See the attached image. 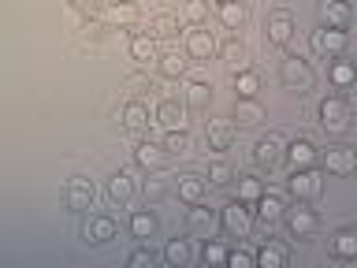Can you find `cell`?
Returning <instances> with one entry per match:
<instances>
[{
	"label": "cell",
	"instance_id": "obj_31",
	"mask_svg": "<svg viewBox=\"0 0 357 268\" xmlns=\"http://www.w3.org/2000/svg\"><path fill=\"white\" fill-rule=\"evenodd\" d=\"M164 261L172 265V268H186L190 261H194V250H190L186 239H172V242L164 246Z\"/></svg>",
	"mask_w": 357,
	"mask_h": 268
},
{
	"label": "cell",
	"instance_id": "obj_17",
	"mask_svg": "<svg viewBox=\"0 0 357 268\" xmlns=\"http://www.w3.org/2000/svg\"><path fill=\"white\" fill-rule=\"evenodd\" d=\"M253 265L257 268H287L290 265V246L275 242V239H264L261 250L253 253Z\"/></svg>",
	"mask_w": 357,
	"mask_h": 268
},
{
	"label": "cell",
	"instance_id": "obj_28",
	"mask_svg": "<svg viewBox=\"0 0 357 268\" xmlns=\"http://www.w3.org/2000/svg\"><path fill=\"white\" fill-rule=\"evenodd\" d=\"M205 194H208V183L201 175H178V198H183L186 205L205 201Z\"/></svg>",
	"mask_w": 357,
	"mask_h": 268
},
{
	"label": "cell",
	"instance_id": "obj_23",
	"mask_svg": "<svg viewBox=\"0 0 357 268\" xmlns=\"http://www.w3.org/2000/svg\"><path fill=\"white\" fill-rule=\"evenodd\" d=\"M216 19L227 30H242L245 22H250V8H245L242 0H216Z\"/></svg>",
	"mask_w": 357,
	"mask_h": 268
},
{
	"label": "cell",
	"instance_id": "obj_26",
	"mask_svg": "<svg viewBox=\"0 0 357 268\" xmlns=\"http://www.w3.org/2000/svg\"><path fill=\"white\" fill-rule=\"evenodd\" d=\"M105 15H108L112 27H138V22H142V8L134 4V0H123V4H108Z\"/></svg>",
	"mask_w": 357,
	"mask_h": 268
},
{
	"label": "cell",
	"instance_id": "obj_15",
	"mask_svg": "<svg viewBox=\"0 0 357 268\" xmlns=\"http://www.w3.org/2000/svg\"><path fill=\"white\" fill-rule=\"evenodd\" d=\"M317 15L324 27H335V30H346L354 22V8L346 0H320L317 4Z\"/></svg>",
	"mask_w": 357,
	"mask_h": 268
},
{
	"label": "cell",
	"instance_id": "obj_30",
	"mask_svg": "<svg viewBox=\"0 0 357 268\" xmlns=\"http://www.w3.org/2000/svg\"><path fill=\"white\" fill-rule=\"evenodd\" d=\"M208 105H212V82L190 78L186 82V108H208Z\"/></svg>",
	"mask_w": 357,
	"mask_h": 268
},
{
	"label": "cell",
	"instance_id": "obj_13",
	"mask_svg": "<svg viewBox=\"0 0 357 268\" xmlns=\"http://www.w3.org/2000/svg\"><path fill=\"white\" fill-rule=\"evenodd\" d=\"M317 156H320L324 172H335V175H350L357 168V156H354L350 145H328V149L317 153Z\"/></svg>",
	"mask_w": 357,
	"mask_h": 268
},
{
	"label": "cell",
	"instance_id": "obj_40",
	"mask_svg": "<svg viewBox=\"0 0 357 268\" xmlns=\"http://www.w3.org/2000/svg\"><path fill=\"white\" fill-rule=\"evenodd\" d=\"M331 82L339 86V89H350V86H354V64H350V60H335Z\"/></svg>",
	"mask_w": 357,
	"mask_h": 268
},
{
	"label": "cell",
	"instance_id": "obj_21",
	"mask_svg": "<svg viewBox=\"0 0 357 268\" xmlns=\"http://www.w3.org/2000/svg\"><path fill=\"white\" fill-rule=\"evenodd\" d=\"M283 161L290 168H309L317 164V145H312V138H294L283 145Z\"/></svg>",
	"mask_w": 357,
	"mask_h": 268
},
{
	"label": "cell",
	"instance_id": "obj_47",
	"mask_svg": "<svg viewBox=\"0 0 357 268\" xmlns=\"http://www.w3.org/2000/svg\"><path fill=\"white\" fill-rule=\"evenodd\" d=\"M223 265H231V268H253V253L250 250H227V261Z\"/></svg>",
	"mask_w": 357,
	"mask_h": 268
},
{
	"label": "cell",
	"instance_id": "obj_42",
	"mask_svg": "<svg viewBox=\"0 0 357 268\" xmlns=\"http://www.w3.org/2000/svg\"><path fill=\"white\" fill-rule=\"evenodd\" d=\"M123 86H127V89H130L134 97H142L145 89H156V82H153L149 75H142V71H130L127 78H123Z\"/></svg>",
	"mask_w": 357,
	"mask_h": 268
},
{
	"label": "cell",
	"instance_id": "obj_16",
	"mask_svg": "<svg viewBox=\"0 0 357 268\" xmlns=\"http://www.w3.org/2000/svg\"><path fill=\"white\" fill-rule=\"evenodd\" d=\"M268 119L264 105L257 97H234V127H261V123Z\"/></svg>",
	"mask_w": 357,
	"mask_h": 268
},
{
	"label": "cell",
	"instance_id": "obj_14",
	"mask_svg": "<svg viewBox=\"0 0 357 268\" xmlns=\"http://www.w3.org/2000/svg\"><path fill=\"white\" fill-rule=\"evenodd\" d=\"M234 123L231 119H212L208 127H205V149L208 153H227L231 145H234Z\"/></svg>",
	"mask_w": 357,
	"mask_h": 268
},
{
	"label": "cell",
	"instance_id": "obj_25",
	"mask_svg": "<svg viewBox=\"0 0 357 268\" xmlns=\"http://www.w3.org/2000/svg\"><path fill=\"white\" fill-rule=\"evenodd\" d=\"M328 250H331L335 261H354L357 257V231L354 228H339L328 239Z\"/></svg>",
	"mask_w": 357,
	"mask_h": 268
},
{
	"label": "cell",
	"instance_id": "obj_45",
	"mask_svg": "<svg viewBox=\"0 0 357 268\" xmlns=\"http://www.w3.org/2000/svg\"><path fill=\"white\" fill-rule=\"evenodd\" d=\"M142 194H145V201H149V205H156V201H164V198H167V186L160 183V179H145Z\"/></svg>",
	"mask_w": 357,
	"mask_h": 268
},
{
	"label": "cell",
	"instance_id": "obj_6",
	"mask_svg": "<svg viewBox=\"0 0 357 268\" xmlns=\"http://www.w3.org/2000/svg\"><path fill=\"white\" fill-rule=\"evenodd\" d=\"M279 223H287V231L294 234V239H309V234H317L320 216H317V209H309L305 201H298V205L283 209V220H279Z\"/></svg>",
	"mask_w": 357,
	"mask_h": 268
},
{
	"label": "cell",
	"instance_id": "obj_37",
	"mask_svg": "<svg viewBox=\"0 0 357 268\" xmlns=\"http://www.w3.org/2000/svg\"><path fill=\"white\" fill-rule=\"evenodd\" d=\"M261 194H264V179L261 175H238V198L245 201V205H253Z\"/></svg>",
	"mask_w": 357,
	"mask_h": 268
},
{
	"label": "cell",
	"instance_id": "obj_12",
	"mask_svg": "<svg viewBox=\"0 0 357 268\" xmlns=\"http://www.w3.org/2000/svg\"><path fill=\"white\" fill-rule=\"evenodd\" d=\"M134 164L145 168V172H160V168L172 164V156L164 153V145L160 142H153V138H142L138 145H134Z\"/></svg>",
	"mask_w": 357,
	"mask_h": 268
},
{
	"label": "cell",
	"instance_id": "obj_19",
	"mask_svg": "<svg viewBox=\"0 0 357 268\" xmlns=\"http://www.w3.org/2000/svg\"><path fill=\"white\" fill-rule=\"evenodd\" d=\"M105 190H108V198L116 201V205H130L134 194H138V183H134V175L127 172V168H119V172L108 179Z\"/></svg>",
	"mask_w": 357,
	"mask_h": 268
},
{
	"label": "cell",
	"instance_id": "obj_29",
	"mask_svg": "<svg viewBox=\"0 0 357 268\" xmlns=\"http://www.w3.org/2000/svg\"><path fill=\"white\" fill-rule=\"evenodd\" d=\"M156 228H160V223H156V216H153L149 209H134L130 212V234H134V239L149 242L153 234H156Z\"/></svg>",
	"mask_w": 357,
	"mask_h": 268
},
{
	"label": "cell",
	"instance_id": "obj_20",
	"mask_svg": "<svg viewBox=\"0 0 357 268\" xmlns=\"http://www.w3.org/2000/svg\"><path fill=\"white\" fill-rule=\"evenodd\" d=\"M283 209H287V201L279 198V194H261V198L253 201L257 223H268V228H275V223L283 220Z\"/></svg>",
	"mask_w": 357,
	"mask_h": 268
},
{
	"label": "cell",
	"instance_id": "obj_38",
	"mask_svg": "<svg viewBox=\"0 0 357 268\" xmlns=\"http://www.w3.org/2000/svg\"><path fill=\"white\" fill-rule=\"evenodd\" d=\"M108 8V0H71V11L78 19H100Z\"/></svg>",
	"mask_w": 357,
	"mask_h": 268
},
{
	"label": "cell",
	"instance_id": "obj_1",
	"mask_svg": "<svg viewBox=\"0 0 357 268\" xmlns=\"http://www.w3.org/2000/svg\"><path fill=\"white\" fill-rule=\"evenodd\" d=\"M279 82H283L290 94L305 97V94H312V86H317V71H312V64L305 60V56L287 52V60L279 64Z\"/></svg>",
	"mask_w": 357,
	"mask_h": 268
},
{
	"label": "cell",
	"instance_id": "obj_27",
	"mask_svg": "<svg viewBox=\"0 0 357 268\" xmlns=\"http://www.w3.org/2000/svg\"><path fill=\"white\" fill-rule=\"evenodd\" d=\"M216 56L231 67V71H242V67L250 64V52H245V45L238 38H227L223 45H216Z\"/></svg>",
	"mask_w": 357,
	"mask_h": 268
},
{
	"label": "cell",
	"instance_id": "obj_39",
	"mask_svg": "<svg viewBox=\"0 0 357 268\" xmlns=\"http://www.w3.org/2000/svg\"><path fill=\"white\" fill-rule=\"evenodd\" d=\"M183 15H186L190 27H205V19H208V0H186Z\"/></svg>",
	"mask_w": 357,
	"mask_h": 268
},
{
	"label": "cell",
	"instance_id": "obj_10",
	"mask_svg": "<svg viewBox=\"0 0 357 268\" xmlns=\"http://www.w3.org/2000/svg\"><path fill=\"white\" fill-rule=\"evenodd\" d=\"M82 239L89 246H100V242H112L119 239V223L108 216V212H89L86 223H82Z\"/></svg>",
	"mask_w": 357,
	"mask_h": 268
},
{
	"label": "cell",
	"instance_id": "obj_5",
	"mask_svg": "<svg viewBox=\"0 0 357 268\" xmlns=\"http://www.w3.org/2000/svg\"><path fill=\"white\" fill-rule=\"evenodd\" d=\"M312 52L324 56V60H339V56L350 49V34L346 30H335V27H320V30H312Z\"/></svg>",
	"mask_w": 357,
	"mask_h": 268
},
{
	"label": "cell",
	"instance_id": "obj_44",
	"mask_svg": "<svg viewBox=\"0 0 357 268\" xmlns=\"http://www.w3.org/2000/svg\"><path fill=\"white\" fill-rule=\"evenodd\" d=\"M231 179H234V168H231V164H212V168H208V183H212V186H227Z\"/></svg>",
	"mask_w": 357,
	"mask_h": 268
},
{
	"label": "cell",
	"instance_id": "obj_24",
	"mask_svg": "<svg viewBox=\"0 0 357 268\" xmlns=\"http://www.w3.org/2000/svg\"><path fill=\"white\" fill-rule=\"evenodd\" d=\"M160 127H167V131H183L186 127V105H178L175 97H164L160 105H156V116H153Z\"/></svg>",
	"mask_w": 357,
	"mask_h": 268
},
{
	"label": "cell",
	"instance_id": "obj_34",
	"mask_svg": "<svg viewBox=\"0 0 357 268\" xmlns=\"http://www.w3.org/2000/svg\"><path fill=\"white\" fill-rule=\"evenodd\" d=\"M156 38H149V34H130V56L134 60H142V64H149L156 60Z\"/></svg>",
	"mask_w": 357,
	"mask_h": 268
},
{
	"label": "cell",
	"instance_id": "obj_9",
	"mask_svg": "<svg viewBox=\"0 0 357 268\" xmlns=\"http://www.w3.org/2000/svg\"><path fill=\"white\" fill-rule=\"evenodd\" d=\"M93 201H97V186L89 183V179L75 175V179H67V183H63V205L71 212H89V209H93Z\"/></svg>",
	"mask_w": 357,
	"mask_h": 268
},
{
	"label": "cell",
	"instance_id": "obj_35",
	"mask_svg": "<svg viewBox=\"0 0 357 268\" xmlns=\"http://www.w3.org/2000/svg\"><path fill=\"white\" fill-rule=\"evenodd\" d=\"M175 34H178V19L172 15V11H164V15H153V22H149V38L167 41V38H175Z\"/></svg>",
	"mask_w": 357,
	"mask_h": 268
},
{
	"label": "cell",
	"instance_id": "obj_18",
	"mask_svg": "<svg viewBox=\"0 0 357 268\" xmlns=\"http://www.w3.org/2000/svg\"><path fill=\"white\" fill-rule=\"evenodd\" d=\"M186 56L190 60H212L216 56V38H212V30L205 27H194L186 34Z\"/></svg>",
	"mask_w": 357,
	"mask_h": 268
},
{
	"label": "cell",
	"instance_id": "obj_7",
	"mask_svg": "<svg viewBox=\"0 0 357 268\" xmlns=\"http://www.w3.org/2000/svg\"><path fill=\"white\" fill-rule=\"evenodd\" d=\"M317 116H320V127L328 131V134H342L346 127H350V105H346V97H324L320 100V108H317Z\"/></svg>",
	"mask_w": 357,
	"mask_h": 268
},
{
	"label": "cell",
	"instance_id": "obj_2",
	"mask_svg": "<svg viewBox=\"0 0 357 268\" xmlns=\"http://www.w3.org/2000/svg\"><path fill=\"white\" fill-rule=\"evenodd\" d=\"M287 194L294 201H312L324 194V175L317 164L309 168H290V179H287Z\"/></svg>",
	"mask_w": 357,
	"mask_h": 268
},
{
	"label": "cell",
	"instance_id": "obj_43",
	"mask_svg": "<svg viewBox=\"0 0 357 268\" xmlns=\"http://www.w3.org/2000/svg\"><path fill=\"white\" fill-rule=\"evenodd\" d=\"M156 265V253L149 250V246H142V250H134L127 257V268H153Z\"/></svg>",
	"mask_w": 357,
	"mask_h": 268
},
{
	"label": "cell",
	"instance_id": "obj_11",
	"mask_svg": "<svg viewBox=\"0 0 357 268\" xmlns=\"http://www.w3.org/2000/svg\"><path fill=\"white\" fill-rule=\"evenodd\" d=\"M283 145H287L283 134H275V131L261 134V138H257V145H253V161L272 172L275 164H283Z\"/></svg>",
	"mask_w": 357,
	"mask_h": 268
},
{
	"label": "cell",
	"instance_id": "obj_4",
	"mask_svg": "<svg viewBox=\"0 0 357 268\" xmlns=\"http://www.w3.org/2000/svg\"><path fill=\"white\" fill-rule=\"evenodd\" d=\"M220 228L234 234V239H245V234L253 231V209L245 205L242 198H231L227 205L220 209Z\"/></svg>",
	"mask_w": 357,
	"mask_h": 268
},
{
	"label": "cell",
	"instance_id": "obj_41",
	"mask_svg": "<svg viewBox=\"0 0 357 268\" xmlns=\"http://www.w3.org/2000/svg\"><path fill=\"white\" fill-rule=\"evenodd\" d=\"M201 261L205 265H223L227 261V246L216 242V239H205V250H201Z\"/></svg>",
	"mask_w": 357,
	"mask_h": 268
},
{
	"label": "cell",
	"instance_id": "obj_32",
	"mask_svg": "<svg viewBox=\"0 0 357 268\" xmlns=\"http://www.w3.org/2000/svg\"><path fill=\"white\" fill-rule=\"evenodd\" d=\"M156 71H160V78H183L186 60L178 52H156Z\"/></svg>",
	"mask_w": 357,
	"mask_h": 268
},
{
	"label": "cell",
	"instance_id": "obj_33",
	"mask_svg": "<svg viewBox=\"0 0 357 268\" xmlns=\"http://www.w3.org/2000/svg\"><path fill=\"white\" fill-rule=\"evenodd\" d=\"M257 89H261V75L253 67L234 71V97H257Z\"/></svg>",
	"mask_w": 357,
	"mask_h": 268
},
{
	"label": "cell",
	"instance_id": "obj_3",
	"mask_svg": "<svg viewBox=\"0 0 357 268\" xmlns=\"http://www.w3.org/2000/svg\"><path fill=\"white\" fill-rule=\"evenodd\" d=\"M294 30H298V19H294V11H290V8H272V11H268V19H264V38H268V45L287 49L290 38H294Z\"/></svg>",
	"mask_w": 357,
	"mask_h": 268
},
{
	"label": "cell",
	"instance_id": "obj_36",
	"mask_svg": "<svg viewBox=\"0 0 357 268\" xmlns=\"http://www.w3.org/2000/svg\"><path fill=\"white\" fill-rule=\"evenodd\" d=\"M160 145H164L167 156H186V153H190V134H186V127H183V131H167Z\"/></svg>",
	"mask_w": 357,
	"mask_h": 268
},
{
	"label": "cell",
	"instance_id": "obj_22",
	"mask_svg": "<svg viewBox=\"0 0 357 268\" xmlns=\"http://www.w3.org/2000/svg\"><path fill=\"white\" fill-rule=\"evenodd\" d=\"M149 105H145L142 97H134V100H127L123 105V127H127L130 134H145L149 131Z\"/></svg>",
	"mask_w": 357,
	"mask_h": 268
},
{
	"label": "cell",
	"instance_id": "obj_8",
	"mask_svg": "<svg viewBox=\"0 0 357 268\" xmlns=\"http://www.w3.org/2000/svg\"><path fill=\"white\" fill-rule=\"evenodd\" d=\"M216 228H220V212L208 209L205 201L186 209V234H194V239H216Z\"/></svg>",
	"mask_w": 357,
	"mask_h": 268
},
{
	"label": "cell",
	"instance_id": "obj_46",
	"mask_svg": "<svg viewBox=\"0 0 357 268\" xmlns=\"http://www.w3.org/2000/svg\"><path fill=\"white\" fill-rule=\"evenodd\" d=\"M82 34H86V41H105L108 38V27L100 19H82Z\"/></svg>",
	"mask_w": 357,
	"mask_h": 268
}]
</instances>
